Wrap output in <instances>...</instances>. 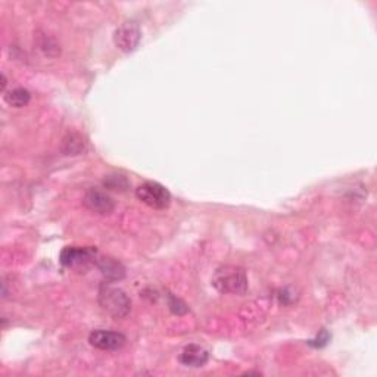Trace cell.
Wrapping results in <instances>:
<instances>
[{"label":"cell","mask_w":377,"mask_h":377,"mask_svg":"<svg viewBox=\"0 0 377 377\" xmlns=\"http://www.w3.org/2000/svg\"><path fill=\"white\" fill-rule=\"evenodd\" d=\"M213 286L221 293L245 295L248 291L246 273L235 265H221L213 276Z\"/></svg>","instance_id":"1"},{"label":"cell","mask_w":377,"mask_h":377,"mask_svg":"<svg viewBox=\"0 0 377 377\" xmlns=\"http://www.w3.org/2000/svg\"><path fill=\"white\" fill-rule=\"evenodd\" d=\"M99 304H101L104 311L115 320L127 317L131 309V299L124 291L110 286V283L102 284L101 289H99Z\"/></svg>","instance_id":"2"},{"label":"cell","mask_w":377,"mask_h":377,"mask_svg":"<svg viewBox=\"0 0 377 377\" xmlns=\"http://www.w3.org/2000/svg\"><path fill=\"white\" fill-rule=\"evenodd\" d=\"M136 196L139 201L153 209H165L171 204V193L167 187L160 183L146 182L136 188Z\"/></svg>","instance_id":"3"},{"label":"cell","mask_w":377,"mask_h":377,"mask_svg":"<svg viewBox=\"0 0 377 377\" xmlns=\"http://www.w3.org/2000/svg\"><path fill=\"white\" fill-rule=\"evenodd\" d=\"M61 264L68 269H87L92 264L97 262V251L96 248H77V246H66L62 249Z\"/></svg>","instance_id":"4"},{"label":"cell","mask_w":377,"mask_h":377,"mask_svg":"<svg viewBox=\"0 0 377 377\" xmlns=\"http://www.w3.org/2000/svg\"><path fill=\"white\" fill-rule=\"evenodd\" d=\"M142 40V31L136 21H126L121 24L114 35L115 46L126 53L136 50Z\"/></svg>","instance_id":"5"},{"label":"cell","mask_w":377,"mask_h":377,"mask_svg":"<svg viewBox=\"0 0 377 377\" xmlns=\"http://www.w3.org/2000/svg\"><path fill=\"white\" fill-rule=\"evenodd\" d=\"M88 342L90 345L102 349V351H118L126 345V336L119 331H110V330H95L88 335Z\"/></svg>","instance_id":"6"},{"label":"cell","mask_w":377,"mask_h":377,"mask_svg":"<svg viewBox=\"0 0 377 377\" xmlns=\"http://www.w3.org/2000/svg\"><path fill=\"white\" fill-rule=\"evenodd\" d=\"M83 204L87 209H90L92 213L106 215L110 214L115 208V204L113 201V197L106 195L105 192L101 191H88L84 197H83Z\"/></svg>","instance_id":"7"},{"label":"cell","mask_w":377,"mask_h":377,"mask_svg":"<svg viewBox=\"0 0 377 377\" xmlns=\"http://www.w3.org/2000/svg\"><path fill=\"white\" fill-rule=\"evenodd\" d=\"M96 265L99 271H101V274L104 276L106 283L119 282L126 277V267L115 258H109V257L99 258Z\"/></svg>","instance_id":"8"},{"label":"cell","mask_w":377,"mask_h":377,"mask_svg":"<svg viewBox=\"0 0 377 377\" xmlns=\"http://www.w3.org/2000/svg\"><path fill=\"white\" fill-rule=\"evenodd\" d=\"M180 362L186 367H193V369H199L205 365L209 360V354L205 348L199 347V345H188L183 349V352L180 354Z\"/></svg>","instance_id":"9"},{"label":"cell","mask_w":377,"mask_h":377,"mask_svg":"<svg viewBox=\"0 0 377 377\" xmlns=\"http://www.w3.org/2000/svg\"><path fill=\"white\" fill-rule=\"evenodd\" d=\"M30 101H31L30 92L27 90V88H22V87L9 90L5 95V102L12 108H24L30 104Z\"/></svg>","instance_id":"10"},{"label":"cell","mask_w":377,"mask_h":377,"mask_svg":"<svg viewBox=\"0 0 377 377\" xmlns=\"http://www.w3.org/2000/svg\"><path fill=\"white\" fill-rule=\"evenodd\" d=\"M104 184L110 188V191H119V192H124L128 188L130 183L128 180L126 179L124 175H119V174H115V175H108Z\"/></svg>","instance_id":"11"},{"label":"cell","mask_w":377,"mask_h":377,"mask_svg":"<svg viewBox=\"0 0 377 377\" xmlns=\"http://www.w3.org/2000/svg\"><path fill=\"white\" fill-rule=\"evenodd\" d=\"M168 307H170L171 311H173L174 314H177V316H183V314H186V313L188 311L187 305L182 301V299L175 298V296H173V295L168 296Z\"/></svg>","instance_id":"12"},{"label":"cell","mask_w":377,"mask_h":377,"mask_svg":"<svg viewBox=\"0 0 377 377\" xmlns=\"http://www.w3.org/2000/svg\"><path fill=\"white\" fill-rule=\"evenodd\" d=\"M330 338L331 336L329 335L327 330H321L316 339L308 340V345L313 347V348H325L327 343L330 342Z\"/></svg>","instance_id":"13"}]
</instances>
